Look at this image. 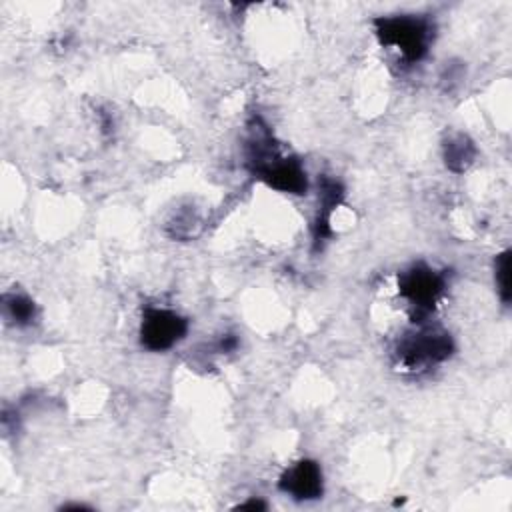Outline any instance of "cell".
I'll return each mask as SVG.
<instances>
[{
	"instance_id": "1",
	"label": "cell",
	"mask_w": 512,
	"mask_h": 512,
	"mask_svg": "<svg viewBox=\"0 0 512 512\" xmlns=\"http://www.w3.org/2000/svg\"><path fill=\"white\" fill-rule=\"evenodd\" d=\"M374 26L380 44L394 46L406 62L422 60L434 38V26L424 16H384L376 18Z\"/></svg>"
},
{
	"instance_id": "2",
	"label": "cell",
	"mask_w": 512,
	"mask_h": 512,
	"mask_svg": "<svg viewBox=\"0 0 512 512\" xmlns=\"http://www.w3.org/2000/svg\"><path fill=\"white\" fill-rule=\"evenodd\" d=\"M454 352V342L448 332L438 328H420L406 334L396 346V360L404 370H422L448 360Z\"/></svg>"
},
{
	"instance_id": "3",
	"label": "cell",
	"mask_w": 512,
	"mask_h": 512,
	"mask_svg": "<svg viewBox=\"0 0 512 512\" xmlns=\"http://www.w3.org/2000/svg\"><path fill=\"white\" fill-rule=\"evenodd\" d=\"M446 278L442 272L426 264H414L398 276V290L414 310V322H424L440 296L444 294Z\"/></svg>"
},
{
	"instance_id": "4",
	"label": "cell",
	"mask_w": 512,
	"mask_h": 512,
	"mask_svg": "<svg viewBox=\"0 0 512 512\" xmlns=\"http://www.w3.org/2000/svg\"><path fill=\"white\" fill-rule=\"evenodd\" d=\"M248 166L260 180L280 192L304 194L308 188L306 170L302 168V164L292 156H282L276 144L260 154L256 160H252Z\"/></svg>"
},
{
	"instance_id": "5",
	"label": "cell",
	"mask_w": 512,
	"mask_h": 512,
	"mask_svg": "<svg viewBox=\"0 0 512 512\" xmlns=\"http://www.w3.org/2000/svg\"><path fill=\"white\" fill-rule=\"evenodd\" d=\"M188 332V320L166 308L148 306L142 314L140 342L152 352H164L180 342Z\"/></svg>"
},
{
	"instance_id": "6",
	"label": "cell",
	"mask_w": 512,
	"mask_h": 512,
	"mask_svg": "<svg viewBox=\"0 0 512 512\" xmlns=\"http://www.w3.org/2000/svg\"><path fill=\"white\" fill-rule=\"evenodd\" d=\"M278 488L294 500H316L322 496V470L314 460H300L290 466L278 482Z\"/></svg>"
},
{
	"instance_id": "7",
	"label": "cell",
	"mask_w": 512,
	"mask_h": 512,
	"mask_svg": "<svg viewBox=\"0 0 512 512\" xmlns=\"http://www.w3.org/2000/svg\"><path fill=\"white\" fill-rule=\"evenodd\" d=\"M344 196V186L330 176H322L318 180V198H320V212L316 216L314 222V244L318 246L320 242H324L332 230H330V216L332 210L342 202Z\"/></svg>"
},
{
	"instance_id": "8",
	"label": "cell",
	"mask_w": 512,
	"mask_h": 512,
	"mask_svg": "<svg viewBox=\"0 0 512 512\" xmlns=\"http://www.w3.org/2000/svg\"><path fill=\"white\" fill-rule=\"evenodd\" d=\"M476 158V146L474 142L462 134L456 132L444 142V162L452 172H464Z\"/></svg>"
},
{
	"instance_id": "9",
	"label": "cell",
	"mask_w": 512,
	"mask_h": 512,
	"mask_svg": "<svg viewBox=\"0 0 512 512\" xmlns=\"http://www.w3.org/2000/svg\"><path fill=\"white\" fill-rule=\"evenodd\" d=\"M2 310L4 318L16 326H28L36 318L34 302L28 296L16 292H6L2 296Z\"/></svg>"
},
{
	"instance_id": "10",
	"label": "cell",
	"mask_w": 512,
	"mask_h": 512,
	"mask_svg": "<svg viewBox=\"0 0 512 512\" xmlns=\"http://www.w3.org/2000/svg\"><path fill=\"white\" fill-rule=\"evenodd\" d=\"M494 278H496V288H498L500 300L504 304H508L510 302V250H504L502 254L496 256Z\"/></svg>"
},
{
	"instance_id": "11",
	"label": "cell",
	"mask_w": 512,
	"mask_h": 512,
	"mask_svg": "<svg viewBox=\"0 0 512 512\" xmlns=\"http://www.w3.org/2000/svg\"><path fill=\"white\" fill-rule=\"evenodd\" d=\"M238 508H256V510H264L266 504H264L262 500H258V498H252V500H248V502H242Z\"/></svg>"
},
{
	"instance_id": "12",
	"label": "cell",
	"mask_w": 512,
	"mask_h": 512,
	"mask_svg": "<svg viewBox=\"0 0 512 512\" xmlns=\"http://www.w3.org/2000/svg\"><path fill=\"white\" fill-rule=\"evenodd\" d=\"M62 510H90L86 504H66L62 506Z\"/></svg>"
}]
</instances>
